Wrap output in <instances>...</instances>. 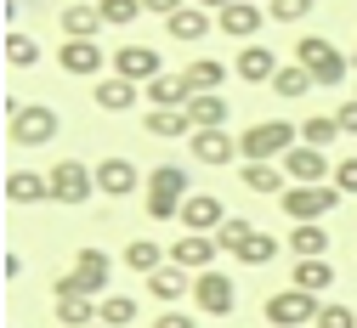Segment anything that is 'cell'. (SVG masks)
I'll return each instance as SVG.
<instances>
[{
  "label": "cell",
  "mask_w": 357,
  "mask_h": 328,
  "mask_svg": "<svg viewBox=\"0 0 357 328\" xmlns=\"http://www.w3.org/2000/svg\"><path fill=\"white\" fill-rule=\"evenodd\" d=\"M289 289H306V295H329L335 289V266L329 260H295V277H289Z\"/></svg>",
  "instance_id": "27"
},
{
  "label": "cell",
  "mask_w": 357,
  "mask_h": 328,
  "mask_svg": "<svg viewBox=\"0 0 357 328\" xmlns=\"http://www.w3.org/2000/svg\"><path fill=\"white\" fill-rule=\"evenodd\" d=\"M238 181L250 187V193H261V198H284V193H289L284 164H244V170H238Z\"/></svg>",
  "instance_id": "26"
},
{
  "label": "cell",
  "mask_w": 357,
  "mask_h": 328,
  "mask_svg": "<svg viewBox=\"0 0 357 328\" xmlns=\"http://www.w3.org/2000/svg\"><path fill=\"white\" fill-rule=\"evenodd\" d=\"M142 97L153 108H188L193 102V85H188V74H159V79L142 85Z\"/></svg>",
  "instance_id": "23"
},
{
  "label": "cell",
  "mask_w": 357,
  "mask_h": 328,
  "mask_svg": "<svg viewBox=\"0 0 357 328\" xmlns=\"http://www.w3.org/2000/svg\"><path fill=\"white\" fill-rule=\"evenodd\" d=\"M193 6H204V12H215V17H221V12L233 6V0H193Z\"/></svg>",
  "instance_id": "47"
},
{
  "label": "cell",
  "mask_w": 357,
  "mask_h": 328,
  "mask_svg": "<svg viewBox=\"0 0 357 328\" xmlns=\"http://www.w3.org/2000/svg\"><path fill=\"white\" fill-rule=\"evenodd\" d=\"M182 74H188V85H193V97H204V91H215L221 79H227V68H221L215 57H199V63H188Z\"/></svg>",
  "instance_id": "36"
},
{
  "label": "cell",
  "mask_w": 357,
  "mask_h": 328,
  "mask_svg": "<svg viewBox=\"0 0 357 328\" xmlns=\"http://www.w3.org/2000/svg\"><path fill=\"white\" fill-rule=\"evenodd\" d=\"M108 277H114V260L102 249H79L74 255V272L63 277V283L79 289V295H91V300H108Z\"/></svg>",
  "instance_id": "9"
},
{
  "label": "cell",
  "mask_w": 357,
  "mask_h": 328,
  "mask_svg": "<svg viewBox=\"0 0 357 328\" xmlns=\"http://www.w3.org/2000/svg\"><path fill=\"white\" fill-rule=\"evenodd\" d=\"M52 300H57V322H63V328H91V322H97V306H102V300H91V295L68 289L63 277L52 283Z\"/></svg>",
  "instance_id": "13"
},
{
  "label": "cell",
  "mask_w": 357,
  "mask_h": 328,
  "mask_svg": "<svg viewBox=\"0 0 357 328\" xmlns=\"http://www.w3.org/2000/svg\"><path fill=\"white\" fill-rule=\"evenodd\" d=\"M295 63L318 79V85H340L346 79V68H351V57L340 52L335 40H324V34H306V40H295Z\"/></svg>",
  "instance_id": "3"
},
{
  "label": "cell",
  "mask_w": 357,
  "mask_h": 328,
  "mask_svg": "<svg viewBox=\"0 0 357 328\" xmlns=\"http://www.w3.org/2000/svg\"><path fill=\"white\" fill-rule=\"evenodd\" d=\"M137 181H142V170L130 164V159H119V153L97 164V193H108V198H130V193H137Z\"/></svg>",
  "instance_id": "17"
},
{
  "label": "cell",
  "mask_w": 357,
  "mask_h": 328,
  "mask_svg": "<svg viewBox=\"0 0 357 328\" xmlns=\"http://www.w3.org/2000/svg\"><path fill=\"white\" fill-rule=\"evenodd\" d=\"M114 74L130 79V85H148V79L165 74V57L153 52V45H137V40H130V45H119V52H114Z\"/></svg>",
  "instance_id": "11"
},
{
  "label": "cell",
  "mask_w": 357,
  "mask_h": 328,
  "mask_svg": "<svg viewBox=\"0 0 357 328\" xmlns=\"http://www.w3.org/2000/svg\"><path fill=\"white\" fill-rule=\"evenodd\" d=\"M318 0H266V17L273 23H306Z\"/></svg>",
  "instance_id": "39"
},
{
  "label": "cell",
  "mask_w": 357,
  "mask_h": 328,
  "mask_svg": "<svg viewBox=\"0 0 357 328\" xmlns=\"http://www.w3.org/2000/svg\"><path fill=\"white\" fill-rule=\"evenodd\" d=\"M335 119H340V130H346V136H357V97H351V102H340V108H335Z\"/></svg>",
  "instance_id": "44"
},
{
  "label": "cell",
  "mask_w": 357,
  "mask_h": 328,
  "mask_svg": "<svg viewBox=\"0 0 357 328\" xmlns=\"http://www.w3.org/2000/svg\"><path fill=\"white\" fill-rule=\"evenodd\" d=\"M233 68H238V79H244V85H273V79H278V57L266 52V45H255V40L238 52V63H233Z\"/></svg>",
  "instance_id": "22"
},
{
  "label": "cell",
  "mask_w": 357,
  "mask_h": 328,
  "mask_svg": "<svg viewBox=\"0 0 357 328\" xmlns=\"http://www.w3.org/2000/svg\"><path fill=\"white\" fill-rule=\"evenodd\" d=\"M351 68H357V45H351Z\"/></svg>",
  "instance_id": "48"
},
{
  "label": "cell",
  "mask_w": 357,
  "mask_h": 328,
  "mask_svg": "<svg viewBox=\"0 0 357 328\" xmlns=\"http://www.w3.org/2000/svg\"><path fill=\"white\" fill-rule=\"evenodd\" d=\"M188 153H193L199 164H210V170H215V164H233V159H238V136H233V130H193V136H188Z\"/></svg>",
  "instance_id": "12"
},
{
  "label": "cell",
  "mask_w": 357,
  "mask_h": 328,
  "mask_svg": "<svg viewBox=\"0 0 357 328\" xmlns=\"http://www.w3.org/2000/svg\"><path fill=\"white\" fill-rule=\"evenodd\" d=\"M188 119H193V130H227L233 108H227V97H221V91H204V97L188 102Z\"/></svg>",
  "instance_id": "24"
},
{
  "label": "cell",
  "mask_w": 357,
  "mask_h": 328,
  "mask_svg": "<svg viewBox=\"0 0 357 328\" xmlns=\"http://www.w3.org/2000/svg\"><path fill=\"white\" fill-rule=\"evenodd\" d=\"M0 272H6V283H12V277H23V255H17V249H6V260H0Z\"/></svg>",
  "instance_id": "46"
},
{
  "label": "cell",
  "mask_w": 357,
  "mask_h": 328,
  "mask_svg": "<svg viewBox=\"0 0 357 328\" xmlns=\"http://www.w3.org/2000/svg\"><path fill=\"white\" fill-rule=\"evenodd\" d=\"M188 170L182 164H159L148 175V215L153 221H182V204H188Z\"/></svg>",
  "instance_id": "2"
},
{
  "label": "cell",
  "mask_w": 357,
  "mask_h": 328,
  "mask_svg": "<svg viewBox=\"0 0 357 328\" xmlns=\"http://www.w3.org/2000/svg\"><path fill=\"white\" fill-rule=\"evenodd\" d=\"M52 198V175L46 170H6V204L29 210V204H46Z\"/></svg>",
  "instance_id": "15"
},
{
  "label": "cell",
  "mask_w": 357,
  "mask_h": 328,
  "mask_svg": "<svg viewBox=\"0 0 357 328\" xmlns=\"http://www.w3.org/2000/svg\"><path fill=\"white\" fill-rule=\"evenodd\" d=\"M215 238L210 232H182V238L170 244V266H199V272H210V260H215Z\"/></svg>",
  "instance_id": "21"
},
{
  "label": "cell",
  "mask_w": 357,
  "mask_h": 328,
  "mask_svg": "<svg viewBox=\"0 0 357 328\" xmlns=\"http://www.w3.org/2000/svg\"><path fill=\"white\" fill-rule=\"evenodd\" d=\"M351 97H357V85H351Z\"/></svg>",
  "instance_id": "50"
},
{
  "label": "cell",
  "mask_w": 357,
  "mask_h": 328,
  "mask_svg": "<svg viewBox=\"0 0 357 328\" xmlns=\"http://www.w3.org/2000/svg\"><path fill=\"white\" fill-rule=\"evenodd\" d=\"M312 85H318V79H312V74H306L301 63H289V68H278V79H273V91H278L284 102H295V97H306Z\"/></svg>",
  "instance_id": "37"
},
{
  "label": "cell",
  "mask_w": 357,
  "mask_h": 328,
  "mask_svg": "<svg viewBox=\"0 0 357 328\" xmlns=\"http://www.w3.org/2000/svg\"><path fill=\"white\" fill-rule=\"evenodd\" d=\"M289 148H301V125H289V119H261V125L238 130V159L244 164H278Z\"/></svg>",
  "instance_id": "1"
},
{
  "label": "cell",
  "mask_w": 357,
  "mask_h": 328,
  "mask_svg": "<svg viewBox=\"0 0 357 328\" xmlns=\"http://www.w3.org/2000/svg\"><path fill=\"white\" fill-rule=\"evenodd\" d=\"M57 63H63V74H74V79H102V45L97 40H63V52H57Z\"/></svg>",
  "instance_id": "14"
},
{
  "label": "cell",
  "mask_w": 357,
  "mask_h": 328,
  "mask_svg": "<svg viewBox=\"0 0 357 328\" xmlns=\"http://www.w3.org/2000/svg\"><path fill=\"white\" fill-rule=\"evenodd\" d=\"M137 317H142V306L130 300V295H108V300L97 306V322H108V328H130Z\"/></svg>",
  "instance_id": "34"
},
{
  "label": "cell",
  "mask_w": 357,
  "mask_h": 328,
  "mask_svg": "<svg viewBox=\"0 0 357 328\" xmlns=\"http://www.w3.org/2000/svg\"><path fill=\"white\" fill-rule=\"evenodd\" d=\"M46 175H52V204H68V210H79L85 198L97 193V170H85L79 159H63V164H52Z\"/></svg>",
  "instance_id": "6"
},
{
  "label": "cell",
  "mask_w": 357,
  "mask_h": 328,
  "mask_svg": "<svg viewBox=\"0 0 357 328\" xmlns=\"http://www.w3.org/2000/svg\"><path fill=\"white\" fill-rule=\"evenodd\" d=\"M57 130H63V114H57V108H46V102H23V114H17V119H6V136H12L17 148H46Z\"/></svg>",
  "instance_id": "4"
},
{
  "label": "cell",
  "mask_w": 357,
  "mask_h": 328,
  "mask_svg": "<svg viewBox=\"0 0 357 328\" xmlns=\"http://www.w3.org/2000/svg\"><path fill=\"white\" fill-rule=\"evenodd\" d=\"M289 255L295 260H329V226L324 221H295L289 226Z\"/></svg>",
  "instance_id": "18"
},
{
  "label": "cell",
  "mask_w": 357,
  "mask_h": 328,
  "mask_svg": "<svg viewBox=\"0 0 357 328\" xmlns=\"http://www.w3.org/2000/svg\"><path fill=\"white\" fill-rule=\"evenodd\" d=\"M335 187H340L346 198H357V159H340L335 164Z\"/></svg>",
  "instance_id": "42"
},
{
  "label": "cell",
  "mask_w": 357,
  "mask_h": 328,
  "mask_svg": "<svg viewBox=\"0 0 357 328\" xmlns=\"http://www.w3.org/2000/svg\"><path fill=\"white\" fill-rule=\"evenodd\" d=\"M34 63H40V45H34V34L6 29V68H34Z\"/></svg>",
  "instance_id": "35"
},
{
  "label": "cell",
  "mask_w": 357,
  "mask_h": 328,
  "mask_svg": "<svg viewBox=\"0 0 357 328\" xmlns=\"http://www.w3.org/2000/svg\"><path fill=\"white\" fill-rule=\"evenodd\" d=\"M261 23H266V6H255V0H233V6L215 17V29L227 34V40H255Z\"/></svg>",
  "instance_id": "16"
},
{
  "label": "cell",
  "mask_w": 357,
  "mask_h": 328,
  "mask_svg": "<svg viewBox=\"0 0 357 328\" xmlns=\"http://www.w3.org/2000/svg\"><path fill=\"white\" fill-rule=\"evenodd\" d=\"M153 136H193V119H188V108H148V119H142Z\"/></svg>",
  "instance_id": "32"
},
{
  "label": "cell",
  "mask_w": 357,
  "mask_h": 328,
  "mask_svg": "<svg viewBox=\"0 0 357 328\" xmlns=\"http://www.w3.org/2000/svg\"><path fill=\"white\" fill-rule=\"evenodd\" d=\"M91 328H108V322H91Z\"/></svg>",
  "instance_id": "49"
},
{
  "label": "cell",
  "mask_w": 357,
  "mask_h": 328,
  "mask_svg": "<svg viewBox=\"0 0 357 328\" xmlns=\"http://www.w3.org/2000/svg\"><path fill=\"white\" fill-rule=\"evenodd\" d=\"M233 260L238 266H273L278 260V238H273V232H250V238L233 249Z\"/></svg>",
  "instance_id": "31"
},
{
  "label": "cell",
  "mask_w": 357,
  "mask_h": 328,
  "mask_svg": "<svg viewBox=\"0 0 357 328\" xmlns=\"http://www.w3.org/2000/svg\"><path fill=\"white\" fill-rule=\"evenodd\" d=\"M324 300L318 295H306V289H284V295H266V322L273 328H306V322H318Z\"/></svg>",
  "instance_id": "5"
},
{
  "label": "cell",
  "mask_w": 357,
  "mask_h": 328,
  "mask_svg": "<svg viewBox=\"0 0 357 328\" xmlns=\"http://www.w3.org/2000/svg\"><path fill=\"white\" fill-rule=\"evenodd\" d=\"M142 6H148V12H159V17H176V12L188 6V0H142Z\"/></svg>",
  "instance_id": "45"
},
{
  "label": "cell",
  "mask_w": 357,
  "mask_h": 328,
  "mask_svg": "<svg viewBox=\"0 0 357 328\" xmlns=\"http://www.w3.org/2000/svg\"><path fill=\"white\" fill-rule=\"evenodd\" d=\"M340 136H346V130H340V119H335V114H312V119L301 125V142H306V148H324V153L340 142Z\"/></svg>",
  "instance_id": "33"
},
{
  "label": "cell",
  "mask_w": 357,
  "mask_h": 328,
  "mask_svg": "<svg viewBox=\"0 0 357 328\" xmlns=\"http://www.w3.org/2000/svg\"><path fill=\"white\" fill-rule=\"evenodd\" d=\"M340 198H346L340 187H335V181H324V187H289L278 204H284V215H289V221H324Z\"/></svg>",
  "instance_id": "7"
},
{
  "label": "cell",
  "mask_w": 357,
  "mask_h": 328,
  "mask_svg": "<svg viewBox=\"0 0 357 328\" xmlns=\"http://www.w3.org/2000/svg\"><path fill=\"white\" fill-rule=\"evenodd\" d=\"M221 221H227V210H221L215 193H193V198L182 204V232H210V238H215Z\"/></svg>",
  "instance_id": "20"
},
{
  "label": "cell",
  "mask_w": 357,
  "mask_h": 328,
  "mask_svg": "<svg viewBox=\"0 0 357 328\" xmlns=\"http://www.w3.org/2000/svg\"><path fill=\"white\" fill-rule=\"evenodd\" d=\"M97 6H102V23L108 29H125V23H137L148 6H142V0H97Z\"/></svg>",
  "instance_id": "38"
},
{
  "label": "cell",
  "mask_w": 357,
  "mask_h": 328,
  "mask_svg": "<svg viewBox=\"0 0 357 328\" xmlns=\"http://www.w3.org/2000/svg\"><path fill=\"white\" fill-rule=\"evenodd\" d=\"M312 328H357V306H340V300H324L318 322Z\"/></svg>",
  "instance_id": "40"
},
{
  "label": "cell",
  "mask_w": 357,
  "mask_h": 328,
  "mask_svg": "<svg viewBox=\"0 0 357 328\" xmlns=\"http://www.w3.org/2000/svg\"><path fill=\"white\" fill-rule=\"evenodd\" d=\"M97 29H108L97 0H91V6H68V12H63V34H68V40H97Z\"/></svg>",
  "instance_id": "28"
},
{
  "label": "cell",
  "mask_w": 357,
  "mask_h": 328,
  "mask_svg": "<svg viewBox=\"0 0 357 328\" xmlns=\"http://www.w3.org/2000/svg\"><path fill=\"white\" fill-rule=\"evenodd\" d=\"M137 97H142V85H130V79H119V74H108V79L91 85V102H97L102 114H130Z\"/></svg>",
  "instance_id": "19"
},
{
  "label": "cell",
  "mask_w": 357,
  "mask_h": 328,
  "mask_svg": "<svg viewBox=\"0 0 357 328\" xmlns=\"http://www.w3.org/2000/svg\"><path fill=\"white\" fill-rule=\"evenodd\" d=\"M153 328H199V317H193V311H159Z\"/></svg>",
  "instance_id": "43"
},
{
  "label": "cell",
  "mask_w": 357,
  "mask_h": 328,
  "mask_svg": "<svg viewBox=\"0 0 357 328\" xmlns=\"http://www.w3.org/2000/svg\"><path fill=\"white\" fill-rule=\"evenodd\" d=\"M278 164H284L289 187H324V181H335V164H329V153H324V148H306V142H301V148H289Z\"/></svg>",
  "instance_id": "10"
},
{
  "label": "cell",
  "mask_w": 357,
  "mask_h": 328,
  "mask_svg": "<svg viewBox=\"0 0 357 328\" xmlns=\"http://www.w3.org/2000/svg\"><path fill=\"white\" fill-rule=\"evenodd\" d=\"M210 29H215V12L193 6V0H188V6L176 12V17H165V34H170V40H204Z\"/></svg>",
  "instance_id": "25"
},
{
  "label": "cell",
  "mask_w": 357,
  "mask_h": 328,
  "mask_svg": "<svg viewBox=\"0 0 357 328\" xmlns=\"http://www.w3.org/2000/svg\"><path fill=\"white\" fill-rule=\"evenodd\" d=\"M148 295H153L159 306L182 300V295H188V266H159V272L148 277Z\"/></svg>",
  "instance_id": "30"
},
{
  "label": "cell",
  "mask_w": 357,
  "mask_h": 328,
  "mask_svg": "<svg viewBox=\"0 0 357 328\" xmlns=\"http://www.w3.org/2000/svg\"><path fill=\"white\" fill-rule=\"evenodd\" d=\"M250 232H255V226H250L244 215H227V221H221V226H215V244H221V249H238V244L250 238Z\"/></svg>",
  "instance_id": "41"
},
{
  "label": "cell",
  "mask_w": 357,
  "mask_h": 328,
  "mask_svg": "<svg viewBox=\"0 0 357 328\" xmlns=\"http://www.w3.org/2000/svg\"><path fill=\"white\" fill-rule=\"evenodd\" d=\"M193 306L204 311V317H233V306H238V283H233V277L227 272H199L193 277Z\"/></svg>",
  "instance_id": "8"
},
{
  "label": "cell",
  "mask_w": 357,
  "mask_h": 328,
  "mask_svg": "<svg viewBox=\"0 0 357 328\" xmlns=\"http://www.w3.org/2000/svg\"><path fill=\"white\" fill-rule=\"evenodd\" d=\"M125 266H130V272H148V277H153L159 266H170V249H159L153 238H130V244H125Z\"/></svg>",
  "instance_id": "29"
}]
</instances>
